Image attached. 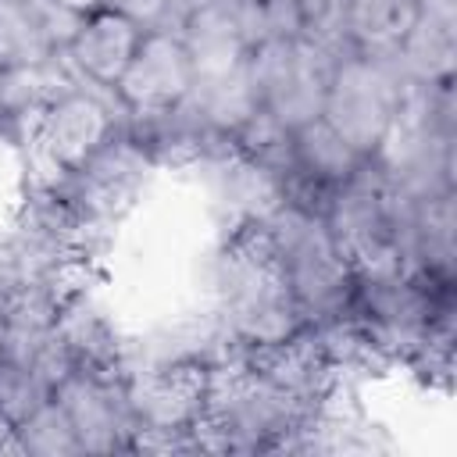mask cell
<instances>
[{
  "label": "cell",
  "mask_w": 457,
  "mask_h": 457,
  "mask_svg": "<svg viewBox=\"0 0 457 457\" xmlns=\"http://www.w3.org/2000/svg\"><path fill=\"white\" fill-rule=\"evenodd\" d=\"M318 407L268 382L243 350L207 371V396L193 425L196 450L211 453H300Z\"/></svg>",
  "instance_id": "1"
},
{
  "label": "cell",
  "mask_w": 457,
  "mask_h": 457,
  "mask_svg": "<svg viewBox=\"0 0 457 457\" xmlns=\"http://www.w3.org/2000/svg\"><path fill=\"white\" fill-rule=\"evenodd\" d=\"M211 314L243 350L282 343L307 325L261 218L236 221L225 246L218 250Z\"/></svg>",
  "instance_id": "2"
},
{
  "label": "cell",
  "mask_w": 457,
  "mask_h": 457,
  "mask_svg": "<svg viewBox=\"0 0 457 457\" xmlns=\"http://www.w3.org/2000/svg\"><path fill=\"white\" fill-rule=\"evenodd\" d=\"M289 293L307 325H321L350 314L357 271L339 246L325 214L303 211L296 204H278L261 218Z\"/></svg>",
  "instance_id": "3"
},
{
  "label": "cell",
  "mask_w": 457,
  "mask_h": 457,
  "mask_svg": "<svg viewBox=\"0 0 457 457\" xmlns=\"http://www.w3.org/2000/svg\"><path fill=\"white\" fill-rule=\"evenodd\" d=\"M207 364L189 357H154L146 364H129L125 389L136 414L132 453H196L193 425L200 421L207 396Z\"/></svg>",
  "instance_id": "4"
},
{
  "label": "cell",
  "mask_w": 457,
  "mask_h": 457,
  "mask_svg": "<svg viewBox=\"0 0 457 457\" xmlns=\"http://www.w3.org/2000/svg\"><path fill=\"white\" fill-rule=\"evenodd\" d=\"M403 89H407V75L400 71L396 57H375V54L350 50L332 64L321 118L350 146L371 157L382 146L400 111Z\"/></svg>",
  "instance_id": "5"
},
{
  "label": "cell",
  "mask_w": 457,
  "mask_h": 457,
  "mask_svg": "<svg viewBox=\"0 0 457 457\" xmlns=\"http://www.w3.org/2000/svg\"><path fill=\"white\" fill-rule=\"evenodd\" d=\"M332 64L336 57L307 36L264 39L246 54V68L261 96V107L271 111L286 129H300L321 118Z\"/></svg>",
  "instance_id": "6"
},
{
  "label": "cell",
  "mask_w": 457,
  "mask_h": 457,
  "mask_svg": "<svg viewBox=\"0 0 457 457\" xmlns=\"http://www.w3.org/2000/svg\"><path fill=\"white\" fill-rule=\"evenodd\" d=\"M150 175H154V161L139 150V143L125 129H118L82 168L61 179H39V182L54 186L68 200V207L96 236H104L136 207Z\"/></svg>",
  "instance_id": "7"
},
{
  "label": "cell",
  "mask_w": 457,
  "mask_h": 457,
  "mask_svg": "<svg viewBox=\"0 0 457 457\" xmlns=\"http://www.w3.org/2000/svg\"><path fill=\"white\" fill-rule=\"evenodd\" d=\"M111 100L118 96L82 82L64 96H57L39 114L29 143H36V157L43 161V179H61L82 168L125 125V114H114Z\"/></svg>",
  "instance_id": "8"
},
{
  "label": "cell",
  "mask_w": 457,
  "mask_h": 457,
  "mask_svg": "<svg viewBox=\"0 0 457 457\" xmlns=\"http://www.w3.org/2000/svg\"><path fill=\"white\" fill-rule=\"evenodd\" d=\"M54 396L68 411L82 453H132L136 414L129 407L125 371L75 368Z\"/></svg>",
  "instance_id": "9"
},
{
  "label": "cell",
  "mask_w": 457,
  "mask_h": 457,
  "mask_svg": "<svg viewBox=\"0 0 457 457\" xmlns=\"http://www.w3.org/2000/svg\"><path fill=\"white\" fill-rule=\"evenodd\" d=\"M189 89H193V61L179 32L146 29L125 75L114 86V96L129 114V111H164L186 100Z\"/></svg>",
  "instance_id": "10"
},
{
  "label": "cell",
  "mask_w": 457,
  "mask_h": 457,
  "mask_svg": "<svg viewBox=\"0 0 457 457\" xmlns=\"http://www.w3.org/2000/svg\"><path fill=\"white\" fill-rule=\"evenodd\" d=\"M82 14L54 0H0V68L39 64L64 54Z\"/></svg>",
  "instance_id": "11"
},
{
  "label": "cell",
  "mask_w": 457,
  "mask_h": 457,
  "mask_svg": "<svg viewBox=\"0 0 457 457\" xmlns=\"http://www.w3.org/2000/svg\"><path fill=\"white\" fill-rule=\"evenodd\" d=\"M143 32L146 29L139 21H132L129 14H121L114 7H100L79 21V32L71 36L64 57L75 64V71L89 86L114 93V86L125 75Z\"/></svg>",
  "instance_id": "12"
},
{
  "label": "cell",
  "mask_w": 457,
  "mask_h": 457,
  "mask_svg": "<svg viewBox=\"0 0 457 457\" xmlns=\"http://www.w3.org/2000/svg\"><path fill=\"white\" fill-rule=\"evenodd\" d=\"M86 79L75 71V64L64 54H54L39 64H14L0 68V132H36L39 114L64 96L68 89L82 86Z\"/></svg>",
  "instance_id": "13"
},
{
  "label": "cell",
  "mask_w": 457,
  "mask_h": 457,
  "mask_svg": "<svg viewBox=\"0 0 457 457\" xmlns=\"http://www.w3.org/2000/svg\"><path fill=\"white\" fill-rule=\"evenodd\" d=\"M179 39L193 61V79L196 75H214V71H228L236 64L246 61L250 46L236 14L232 0H211L200 4L196 11H189L179 21Z\"/></svg>",
  "instance_id": "14"
},
{
  "label": "cell",
  "mask_w": 457,
  "mask_h": 457,
  "mask_svg": "<svg viewBox=\"0 0 457 457\" xmlns=\"http://www.w3.org/2000/svg\"><path fill=\"white\" fill-rule=\"evenodd\" d=\"M421 14V0H343V29L350 46L375 57H393Z\"/></svg>",
  "instance_id": "15"
},
{
  "label": "cell",
  "mask_w": 457,
  "mask_h": 457,
  "mask_svg": "<svg viewBox=\"0 0 457 457\" xmlns=\"http://www.w3.org/2000/svg\"><path fill=\"white\" fill-rule=\"evenodd\" d=\"M57 328L75 357V368L86 371H129V350L118 339V328L96 311L89 307L79 293L64 303Z\"/></svg>",
  "instance_id": "16"
},
{
  "label": "cell",
  "mask_w": 457,
  "mask_h": 457,
  "mask_svg": "<svg viewBox=\"0 0 457 457\" xmlns=\"http://www.w3.org/2000/svg\"><path fill=\"white\" fill-rule=\"evenodd\" d=\"M293 164L303 179L336 189L357 175V168L364 164V154L350 146L325 118H314L293 129Z\"/></svg>",
  "instance_id": "17"
},
{
  "label": "cell",
  "mask_w": 457,
  "mask_h": 457,
  "mask_svg": "<svg viewBox=\"0 0 457 457\" xmlns=\"http://www.w3.org/2000/svg\"><path fill=\"white\" fill-rule=\"evenodd\" d=\"M189 104L200 111V118L218 136H232L261 107V96H257L253 79H250V68L243 61V64H236L228 71L196 75L193 79V89H189Z\"/></svg>",
  "instance_id": "18"
},
{
  "label": "cell",
  "mask_w": 457,
  "mask_h": 457,
  "mask_svg": "<svg viewBox=\"0 0 457 457\" xmlns=\"http://www.w3.org/2000/svg\"><path fill=\"white\" fill-rule=\"evenodd\" d=\"M393 57L411 82L453 79V21L425 11Z\"/></svg>",
  "instance_id": "19"
},
{
  "label": "cell",
  "mask_w": 457,
  "mask_h": 457,
  "mask_svg": "<svg viewBox=\"0 0 457 457\" xmlns=\"http://www.w3.org/2000/svg\"><path fill=\"white\" fill-rule=\"evenodd\" d=\"M18 443H21V457H79V436L75 425L68 418V411L57 403V396L43 400L25 421L14 425Z\"/></svg>",
  "instance_id": "20"
},
{
  "label": "cell",
  "mask_w": 457,
  "mask_h": 457,
  "mask_svg": "<svg viewBox=\"0 0 457 457\" xmlns=\"http://www.w3.org/2000/svg\"><path fill=\"white\" fill-rule=\"evenodd\" d=\"M246 46H257L264 39H293L303 36V14L300 0H232Z\"/></svg>",
  "instance_id": "21"
},
{
  "label": "cell",
  "mask_w": 457,
  "mask_h": 457,
  "mask_svg": "<svg viewBox=\"0 0 457 457\" xmlns=\"http://www.w3.org/2000/svg\"><path fill=\"white\" fill-rule=\"evenodd\" d=\"M54 393L32 375V368L0 357V414L7 421H25L43 400H50Z\"/></svg>",
  "instance_id": "22"
},
{
  "label": "cell",
  "mask_w": 457,
  "mask_h": 457,
  "mask_svg": "<svg viewBox=\"0 0 457 457\" xmlns=\"http://www.w3.org/2000/svg\"><path fill=\"white\" fill-rule=\"evenodd\" d=\"M164 4H168V0H107V7L129 14V18L139 21L143 29H157V25H161Z\"/></svg>",
  "instance_id": "23"
},
{
  "label": "cell",
  "mask_w": 457,
  "mask_h": 457,
  "mask_svg": "<svg viewBox=\"0 0 457 457\" xmlns=\"http://www.w3.org/2000/svg\"><path fill=\"white\" fill-rule=\"evenodd\" d=\"M0 453H14V457H21V443H18L14 421H7L4 414H0Z\"/></svg>",
  "instance_id": "24"
},
{
  "label": "cell",
  "mask_w": 457,
  "mask_h": 457,
  "mask_svg": "<svg viewBox=\"0 0 457 457\" xmlns=\"http://www.w3.org/2000/svg\"><path fill=\"white\" fill-rule=\"evenodd\" d=\"M54 4H61V7H68V11H75V14H93V11H100V7H107V0H54Z\"/></svg>",
  "instance_id": "25"
}]
</instances>
